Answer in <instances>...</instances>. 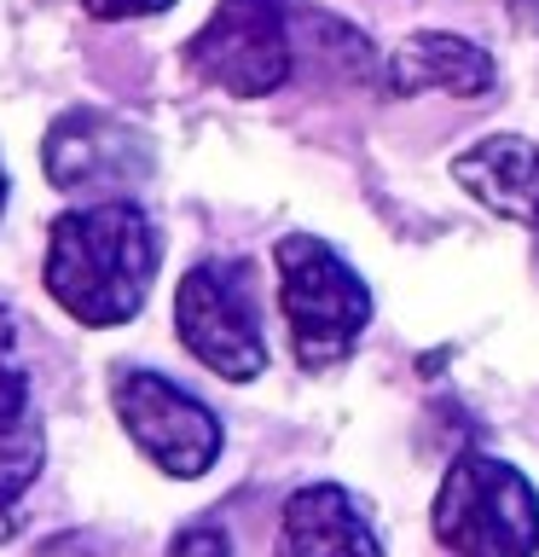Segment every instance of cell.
Instances as JSON below:
<instances>
[{
  "mask_svg": "<svg viewBox=\"0 0 539 557\" xmlns=\"http://www.w3.org/2000/svg\"><path fill=\"white\" fill-rule=\"evenodd\" d=\"M156 261H163V244L146 209L128 198H93L52 221L41 278L47 296L76 325L111 331L146 308Z\"/></svg>",
  "mask_w": 539,
  "mask_h": 557,
  "instance_id": "obj_1",
  "label": "cell"
},
{
  "mask_svg": "<svg viewBox=\"0 0 539 557\" xmlns=\"http://www.w3.org/2000/svg\"><path fill=\"white\" fill-rule=\"evenodd\" d=\"M278 268V308L290 325V348L302 372H330L360 348V331L372 325V290L348 261L313 233H285L273 244Z\"/></svg>",
  "mask_w": 539,
  "mask_h": 557,
  "instance_id": "obj_2",
  "label": "cell"
},
{
  "mask_svg": "<svg viewBox=\"0 0 539 557\" xmlns=\"http://www.w3.org/2000/svg\"><path fill=\"white\" fill-rule=\"evenodd\" d=\"M429 522L452 557H534L539 487L493 453H459L435 487Z\"/></svg>",
  "mask_w": 539,
  "mask_h": 557,
  "instance_id": "obj_3",
  "label": "cell"
},
{
  "mask_svg": "<svg viewBox=\"0 0 539 557\" xmlns=\"http://www.w3.org/2000/svg\"><path fill=\"white\" fill-rule=\"evenodd\" d=\"M191 76L233 99H267L296 70V0H221L186 41Z\"/></svg>",
  "mask_w": 539,
  "mask_h": 557,
  "instance_id": "obj_4",
  "label": "cell"
},
{
  "mask_svg": "<svg viewBox=\"0 0 539 557\" xmlns=\"http://www.w3.org/2000/svg\"><path fill=\"white\" fill-rule=\"evenodd\" d=\"M174 331H180L186 355L226 383H250L267 372V337H261L250 261L233 256L198 261L174 290Z\"/></svg>",
  "mask_w": 539,
  "mask_h": 557,
  "instance_id": "obj_5",
  "label": "cell"
},
{
  "mask_svg": "<svg viewBox=\"0 0 539 557\" xmlns=\"http://www.w3.org/2000/svg\"><path fill=\"white\" fill-rule=\"evenodd\" d=\"M111 407L134 447L174 482H198L221 459V418L203 407L191 389L151 366H116L111 377Z\"/></svg>",
  "mask_w": 539,
  "mask_h": 557,
  "instance_id": "obj_6",
  "label": "cell"
},
{
  "mask_svg": "<svg viewBox=\"0 0 539 557\" xmlns=\"http://www.w3.org/2000/svg\"><path fill=\"white\" fill-rule=\"evenodd\" d=\"M47 181L59 191H82V198H122L128 186H139L151 174V139L122 122L111 111H64L47 128L41 146Z\"/></svg>",
  "mask_w": 539,
  "mask_h": 557,
  "instance_id": "obj_7",
  "label": "cell"
},
{
  "mask_svg": "<svg viewBox=\"0 0 539 557\" xmlns=\"http://www.w3.org/2000/svg\"><path fill=\"white\" fill-rule=\"evenodd\" d=\"M273 557H383V534L348 487L308 482L285 499Z\"/></svg>",
  "mask_w": 539,
  "mask_h": 557,
  "instance_id": "obj_8",
  "label": "cell"
},
{
  "mask_svg": "<svg viewBox=\"0 0 539 557\" xmlns=\"http://www.w3.org/2000/svg\"><path fill=\"white\" fill-rule=\"evenodd\" d=\"M377 82L389 99H417V94L481 99L493 87V52L464 41V35H452V29H417L383 59Z\"/></svg>",
  "mask_w": 539,
  "mask_h": 557,
  "instance_id": "obj_9",
  "label": "cell"
},
{
  "mask_svg": "<svg viewBox=\"0 0 539 557\" xmlns=\"http://www.w3.org/2000/svg\"><path fill=\"white\" fill-rule=\"evenodd\" d=\"M452 181H459L481 209L499 221H534L539 203V146L522 134H493L476 139L469 151L452 157Z\"/></svg>",
  "mask_w": 539,
  "mask_h": 557,
  "instance_id": "obj_10",
  "label": "cell"
},
{
  "mask_svg": "<svg viewBox=\"0 0 539 557\" xmlns=\"http://www.w3.org/2000/svg\"><path fill=\"white\" fill-rule=\"evenodd\" d=\"M41 459H47V435L29 377L17 366H0V546L17 534V505L41 476Z\"/></svg>",
  "mask_w": 539,
  "mask_h": 557,
  "instance_id": "obj_11",
  "label": "cell"
},
{
  "mask_svg": "<svg viewBox=\"0 0 539 557\" xmlns=\"http://www.w3.org/2000/svg\"><path fill=\"white\" fill-rule=\"evenodd\" d=\"M168 557H233V540H226L221 522H186L180 534L168 540Z\"/></svg>",
  "mask_w": 539,
  "mask_h": 557,
  "instance_id": "obj_12",
  "label": "cell"
},
{
  "mask_svg": "<svg viewBox=\"0 0 539 557\" xmlns=\"http://www.w3.org/2000/svg\"><path fill=\"white\" fill-rule=\"evenodd\" d=\"M82 7L111 24V17H151V12H168L174 0H82Z\"/></svg>",
  "mask_w": 539,
  "mask_h": 557,
  "instance_id": "obj_13",
  "label": "cell"
},
{
  "mask_svg": "<svg viewBox=\"0 0 539 557\" xmlns=\"http://www.w3.org/2000/svg\"><path fill=\"white\" fill-rule=\"evenodd\" d=\"M12 348H17V325H12V313L0 308V366H12Z\"/></svg>",
  "mask_w": 539,
  "mask_h": 557,
  "instance_id": "obj_14",
  "label": "cell"
},
{
  "mask_svg": "<svg viewBox=\"0 0 539 557\" xmlns=\"http://www.w3.org/2000/svg\"><path fill=\"white\" fill-rule=\"evenodd\" d=\"M511 17H516L522 29H534V35H539V0H511Z\"/></svg>",
  "mask_w": 539,
  "mask_h": 557,
  "instance_id": "obj_15",
  "label": "cell"
},
{
  "mask_svg": "<svg viewBox=\"0 0 539 557\" xmlns=\"http://www.w3.org/2000/svg\"><path fill=\"white\" fill-rule=\"evenodd\" d=\"M534 261H539V203H534Z\"/></svg>",
  "mask_w": 539,
  "mask_h": 557,
  "instance_id": "obj_16",
  "label": "cell"
},
{
  "mask_svg": "<svg viewBox=\"0 0 539 557\" xmlns=\"http://www.w3.org/2000/svg\"><path fill=\"white\" fill-rule=\"evenodd\" d=\"M0 209H7V169H0Z\"/></svg>",
  "mask_w": 539,
  "mask_h": 557,
  "instance_id": "obj_17",
  "label": "cell"
}]
</instances>
